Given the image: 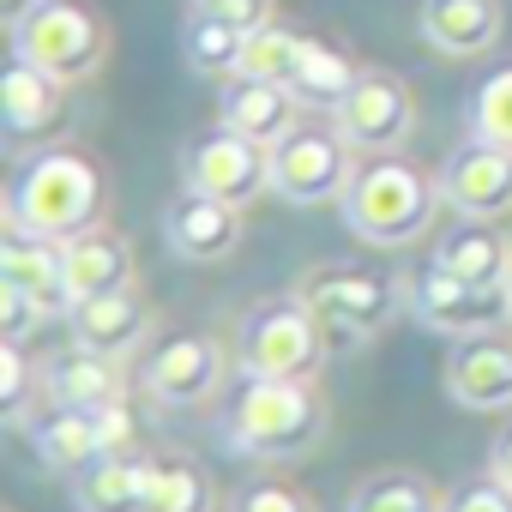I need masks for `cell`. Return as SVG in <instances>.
<instances>
[{"mask_svg":"<svg viewBox=\"0 0 512 512\" xmlns=\"http://www.w3.org/2000/svg\"><path fill=\"white\" fill-rule=\"evenodd\" d=\"M326 434V398L314 380H278V374H247L223 410V446L241 458H302Z\"/></svg>","mask_w":512,"mask_h":512,"instance_id":"6da1fadb","label":"cell"},{"mask_svg":"<svg viewBox=\"0 0 512 512\" xmlns=\"http://www.w3.org/2000/svg\"><path fill=\"white\" fill-rule=\"evenodd\" d=\"M440 199V175H422L416 163L380 151L368 169H356L350 193H344V223L350 235L374 241V247H404L416 235H428Z\"/></svg>","mask_w":512,"mask_h":512,"instance_id":"7a4b0ae2","label":"cell"},{"mask_svg":"<svg viewBox=\"0 0 512 512\" xmlns=\"http://www.w3.org/2000/svg\"><path fill=\"white\" fill-rule=\"evenodd\" d=\"M97 211H103V181L79 151H37L7 187V229L67 241L91 229Z\"/></svg>","mask_w":512,"mask_h":512,"instance_id":"3957f363","label":"cell"},{"mask_svg":"<svg viewBox=\"0 0 512 512\" xmlns=\"http://www.w3.org/2000/svg\"><path fill=\"white\" fill-rule=\"evenodd\" d=\"M332 356L326 320L302 296H266L241 314L235 362L241 374H278V380H314Z\"/></svg>","mask_w":512,"mask_h":512,"instance_id":"277c9868","label":"cell"},{"mask_svg":"<svg viewBox=\"0 0 512 512\" xmlns=\"http://www.w3.org/2000/svg\"><path fill=\"white\" fill-rule=\"evenodd\" d=\"M13 55L55 73L61 85H79L103 67L109 31H103V19L73 7V0H31L25 13H13Z\"/></svg>","mask_w":512,"mask_h":512,"instance_id":"5b68a950","label":"cell"},{"mask_svg":"<svg viewBox=\"0 0 512 512\" xmlns=\"http://www.w3.org/2000/svg\"><path fill=\"white\" fill-rule=\"evenodd\" d=\"M296 296L326 320L332 350H356L374 326H386L398 314V284L380 272H362V266H320L302 278Z\"/></svg>","mask_w":512,"mask_h":512,"instance_id":"8992f818","label":"cell"},{"mask_svg":"<svg viewBox=\"0 0 512 512\" xmlns=\"http://www.w3.org/2000/svg\"><path fill=\"white\" fill-rule=\"evenodd\" d=\"M404 284H410V314L440 338H476V332H494L500 320H512L506 284H464V278L440 272L434 260H422Z\"/></svg>","mask_w":512,"mask_h":512,"instance_id":"52a82bcc","label":"cell"},{"mask_svg":"<svg viewBox=\"0 0 512 512\" xmlns=\"http://www.w3.org/2000/svg\"><path fill=\"white\" fill-rule=\"evenodd\" d=\"M181 181L193 193L247 205V199H260L272 187V145H253V139L217 127V133H205V139H193L181 151Z\"/></svg>","mask_w":512,"mask_h":512,"instance_id":"ba28073f","label":"cell"},{"mask_svg":"<svg viewBox=\"0 0 512 512\" xmlns=\"http://www.w3.org/2000/svg\"><path fill=\"white\" fill-rule=\"evenodd\" d=\"M350 139L344 133H290L272 145V193L290 205H326L344 199L356 169H350Z\"/></svg>","mask_w":512,"mask_h":512,"instance_id":"9c48e42d","label":"cell"},{"mask_svg":"<svg viewBox=\"0 0 512 512\" xmlns=\"http://www.w3.org/2000/svg\"><path fill=\"white\" fill-rule=\"evenodd\" d=\"M127 440H133V410H127V398L109 404V410H55V416H43V422L31 428V446H37V458H43L55 476H79L85 464L121 452Z\"/></svg>","mask_w":512,"mask_h":512,"instance_id":"30bf717a","label":"cell"},{"mask_svg":"<svg viewBox=\"0 0 512 512\" xmlns=\"http://www.w3.org/2000/svg\"><path fill=\"white\" fill-rule=\"evenodd\" d=\"M332 121L356 151H398L416 127V103L398 73H356V85L344 91Z\"/></svg>","mask_w":512,"mask_h":512,"instance_id":"8fae6325","label":"cell"},{"mask_svg":"<svg viewBox=\"0 0 512 512\" xmlns=\"http://www.w3.org/2000/svg\"><path fill=\"white\" fill-rule=\"evenodd\" d=\"M440 199H446L458 217H476V223L506 217V211H512V151L470 133V139L452 145L446 163H440Z\"/></svg>","mask_w":512,"mask_h":512,"instance_id":"7c38bea8","label":"cell"},{"mask_svg":"<svg viewBox=\"0 0 512 512\" xmlns=\"http://www.w3.org/2000/svg\"><path fill=\"white\" fill-rule=\"evenodd\" d=\"M217 380H223V350H217L211 338H199V332L163 338V344L145 356V374H139L145 398H157V404H169V410H187V404L211 398Z\"/></svg>","mask_w":512,"mask_h":512,"instance_id":"4fadbf2b","label":"cell"},{"mask_svg":"<svg viewBox=\"0 0 512 512\" xmlns=\"http://www.w3.org/2000/svg\"><path fill=\"white\" fill-rule=\"evenodd\" d=\"M163 241H169V253H181V260H193V266L229 260L235 241H241V205L187 187V193H175L163 205Z\"/></svg>","mask_w":512,"mask_h":512,"instance_id":"5bb4252c","label":"cell"},{"mask_svg":"<svg viewBox=\"0 0 512 512\" xmlns=\"http://www.w3.org/2000/svg\"><path fill=\"white\" fill-rule=\"evenodd\" d=\"M0 278L19 284L49 320H67L73 314V284H67V253L55 235H31V229H7L0 241Z\"/></svg>","mask_w":512,"mask_h":512,"instance_id":"9a60e30c","label":"cell"},{"mask_svg":"<svg viewBox=\"0 0 512 512\" xmlns=\"http://www.w3.org/2000/svg\"><path fill=\"white\" fill-rule=\"evenodd\" d=\"M43 398L55 410H109L127 398V380H121V356H103V350H85V344H67L43 362Z\"/></svg>","mask_w":512,"mask_h":512,"instance_id":"2e32d148","label":"cell"},{"mask_svg":"<svg viewBox=\"0 0 512 512\" xmlns=\"http://www.w3.org/2000/svg\"><path fill=\"white\" fill-rule=\"evenodd\" d=\"M446 392L464 410H512V344L494 332L458 338L446 356Z\"/></svg>","mask_w":512,"mask_h":512,"instance_id":"e0dca14e","label":"cell"},{"mask_svg":"<svg viewBox=\"0 0 512 512\" xmlns=\"http://www.w3.org/2000/svg\"><path fill=\"white\" fill-rule=\"evenodd\" d=\"M61 115H67V91H61V79L13 55L7 79H0V127H7V145H31V139H43L49 127H61Z\"/></svg>","mask_w":512,"mask_h":512,"instance_id":"ac0fdd59","label":"cell"},{"mask_svg":"<svg viewBox=\"0 0 512 512\" xmlns=\"http://www.w3.org/2000/svg\"><path fill=\"white\" fill-rule=\"evenodd\" d=\"M67 326H73V344L103 350V356H127V350H139V338L151 332V314H145V302H139L133 284H127V290L79 296L73 314H67Z\"/></svg>","mask_w":512,"mask_h":512,"instance_id":"d6986e66","label":"cell"},{"mask_svg":"<svg viewBox=\"0 0 512 512\" xmlns=\"http://www.w3.org/2000/svg\"><path fill=\"white\" fill-rule=\"evenodd\" d=\"M422 43L464 61V55H488L500 43V7L494 0H422V19H416Z\"/></svg>","mask_w":512,"mask_h":512,"instance_id":"ffe728a7","label":"cell"},{"mask_svg":"<svg viewBox=\"0 0 512 512\" xmlns=\"http://www.w3.org/2000/svg\"><path fill=\"white\" fill-rule=\"evenodd\" d=\"M296 91L290 85H272V79H235L223 91V127L253 139V145H278L296 133Z\"/></svg>","mask_w":512,"mask_h":512,"instance_id":"44dd1931","label":"cell"},{"mask_svg":"<svg viewBox=\"0 0 512 512\" xmlns=\"http://www.w3.org/2000/svg\"><path fill=\"white\" fill-rule=\"evenodd\" d=\"M61 253H67V284H73V296H103V290H127L133 284V247L115 229H103V223L67 235Z\"/></svg>","mask_w":512,"mask_h":512,"instance_id":"7402d4cb","label":"cell"},{"mask_svg":"<svg viewBox=\"0 0 512 512\" xmlns=\"http://www.w3.org/2000/svg\"><path fill=\"white\" fill-rule=\"evenodd\" d=\"M428 260H434L440 272L464 278V284H506V278H512V241H506V235H494L488 223L464 217L452 235H440V241H434Z\"/></svg>","mask_w":512,"mask_h":512,"instance_id":"603a6c76","label":"cell"},{"mask_svg":"<svg viewBox=\"0 0 512 512\" xmlns=\"http://www.w3.org/2000/svg\"><path fill=\"white\" fill-rule=\"evenodd\" d=\"M145 476H151V458H133L121 446L73 476V506L79 512H145Z\"/></svg>","mask_w":512,"mask_h":512,"instance_id":"cb8c5ba5","label":"cell"},{"mask_svg":"<svg viewBox=\"0 0 512 512\" xmlns=\"http://www.w3.org/2000/svg\"><path fill=\"white\" fill-rule=\"evenodd\" d=\"M241 43H247V31L229 25L211 7H193L187 25H181V55H187L193 73H235L241 67Z\"/></svg>","mask_w":512,"mask_h":512,"instance_id":"d4e9b609","label":"cell"},{"mask_svg":"<svg viewBox=\"0 0 512 512\" xmlns=\"http://www.w3.org/2000/svg\"><path fill=\"white\" fill-rule=\"evenodd\" d=\"M308 43H314V37L290 31V25H260V31H247L235 79H272V85H290L296 67H302V55H308Z\"/></svg>","mask_w":512,"mask_h":512,"instance_id":"484cf974","label":"cell"},{"mask_svg":"<svg viewBox=\"0 0 512 512\" xmlns=\"http://www.w3.org/2000/svg\"><path fill=\"white\" fill-rule=\"evenodd\" d=\"M350 85H356V67H350V55L332 49V43H308L302 67H296V79H290V91H296L302 109H338Z\"/></svg>","mask_w":512,"mask_h":512,"instance_id":"4316f807","label":"cell"},{"mask_svg":"<svg viewBox=\"0 0 512 512\" xmlns=\"http://www.w3.org/2000/svg\"><path fill=\"white\" fill-rule=\"evenodd\" d=\"M145 512H211V482L199 464H181V458H151V476H145Z\"/></svg>","mask_w":512,"mask_h":512,"instance_id":"83f0119b","label":"cell"},{"mask_svg":"<svg viewBox=\"0 0 512 512\" xmlns=\"http://www.w3.org/2000/svg\"><path fill=\"white\" fill-rule=\"evenodd\" d=\"M446 500H434V488L416 470H380L350 494V512H440Z\"/></svg>","mask_w":512,"mask_h":512,"instance_id":"f1b7e54d","label":"cell"},{"mask_svg":"<svg viewBox=\"0 0 512 512\" xmlns=\"http://www.w3.org/2000/svg\"><path fill=\"white\" fill-rule=\"evenodd\" d=\"M470 133L512 151V67H500V73H488L476 85V97H470Z\"/></svg>","mask_w":512,"mask_h":512,"instance_id":"f546056e","label":"cell"},{"mask_svg":"<svg viewBox=\"0 0 512 512\" xmlns=\"http://www.w3.org/2000/svg\"><path fill=\"white\" fill-rule=\"evenodd\" d=\"M43 392V368L25 362V344L0 350V410H7V428H31V398Z\"/></svg>","mask_w":512,"mask_h":512,"instance_id":"4dcf8cb0","label":"cell"},{"mask_svg":"<svg viewBox=\"0 0 512 512\" xmlns=\"http://www.w3.org/2000/svg\"><path fill=\"white\" fill-rule=\"evenodd\" d=\"M440 512H512V488L488 470V476L458 482V488L446 494V506H440Z\"/></svg>","mask_w":512,"mask_h":512,"instance_id":"1f68e13d","label":"cell"},{"mask_svg":"<svg viewBox=\"0 0 512 512\" xmlns=\"http://www.w3.org/2000/svg\"><path fill=\"white\" fill-rule=\"evenodd\" d=\"M37 320H49L19 284H7V278H0V332H7V344H25L31 332H37Z\"/></svg>","mask_w":512,"mask_h":512,"instance_id":"d6a6232c","label":"cell"},{"mask_svg":"<svg viewBox=\"0 0 512 512\" xmlns=\"http://www.w3.org/2000/svg\"><path fill=\"white\" fill-rule=\"evenodd\" d=\"M229 512H314V506H308V494H296L290 482H253V488L235 494Z\"/></svg>","mask_w":512,"mask_h":512,"instance_id":"836d02e7","label":"cell"},{"mask_svg":"<svg viewBox=\"0 0 512 512\" xmlns=\"http://www.w3.org/2000/svg\"><path fill=\"white\" fill-rule=\"evenodd\" d=\"M211 13H223L229 25H241V31H260V25H272V0H205Z\"/></svg>","mask_w":512,"mask_h":512,"instance_id":"e575fe53","label":"cell"},{"mask_svg":"<svg viewBox=\"0 0 512 512\" xmlns=\"http://www.w3.org/2000/svg\"><path fill=\"white\" fill-rule=\"evenodd\" d=\"M488 470L512 488V428H500V434H494V446H488Z\"/></svg>","mask_w":512,"mask_h":512,"instance_id":"d590c367","label":"cell"},{"mask_svg":"<svg viewBox=\"0 0 512 512\" xmlns=\"http://www.w3.org/2000/svg\"><path fill=\"white\" fill-rule=\"evenodd\" d=\"M0 7H7V13H25V7H31V0H0Z\"/></svg>","mask_w":512,"mask_h":512,"instance_id":"8d00e7d4","label":"cell"},{"mask_svg":"<svg viewBox=\"0 0 512 512\" xmlns=\"http://www.w3.org/2000/svg\"><path fill=\"white\" fill-rule=\"evenodd\" d=\"M506 302H512V278H506Z\"/></svg>","mask_w":512,"mask_h":512,"instance_id":"74e56055","label":"cell"},{"mask_svg":"<svg viewBox=\"0 0 512 512\" xmlns=\"http://www.w3.org/2000/svg\"><path fill=\"white\" fill-rule=\"evenodd\" d=\"M193 7H205V0H193Z\"/></svg>","mask_w":512,"mask_h":512,"instance_id":"f35d334b","label":"cell"}]
</instances>
